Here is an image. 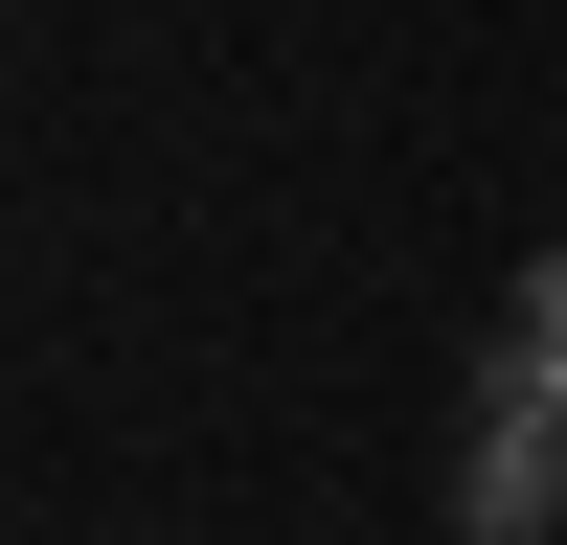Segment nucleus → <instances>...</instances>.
<instances>
[{
    "mask_svg": "<svg viewBox=\"0 0 567 545\" xmlns=\"http://www.w3.org/2000/svg\"><path fill=\"white\" fill-rule=\"evenodd\" d=\"M454 523H477V545H545V523H567V409H545V387L477 409V500H454Z\"/></svg>",
    "mask_w": 567,
    "mask_h": 545,
    "instance_id": "1",
    "label": "nucleus"
}]
</instances>
